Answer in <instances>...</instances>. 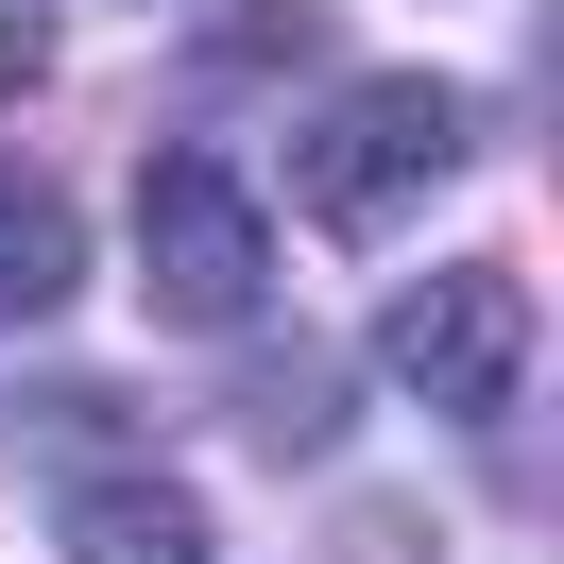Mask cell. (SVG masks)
Listing matches in <instances>:
<instances>
[{"label":"cell","instance_id":"obj_8","mask_svg":"<svg viewBox=\"0 0 564 564\" xmlns=\"http://www.w3.org/2000/svg\"><path fill=\"white\" fill-rule=\"evenodd\" d=\"M35 69H52V0H0V104H18Z\"/></svg>","mask_w":564,"mask_h":564},{"label":"cell","instance_id":"obj_4","mask_svg":"<svg viewBox=\"0 0 564 564\" xmlns=\"http://www.w3.org/2000/svg\"><path fill=\"white\" fill-rule=\"evenodd\" d=\"M52 547H69V564H223V547H206V513H188L172 479H69Z\"/></svg>","mask_w":564,"mask_h":564},{"label":"cell","instance_id":"obj_1","mask_svg":"<svg viewBox=\"0 0 564 564\" xmlns=\"http://www.w3.org/2000/svg\"><path fill=\"white\" fill-rule=\"evenodd\" d=\"M462 86H427V69H377V86H343V104L291 138V206L325 223V240H377L393 206H427V188L462 172Z\"/></svg>","mask_w":564,"mask_h":564},{"label":"cell","instance_id":"obj_5","mask_svg":"<svg viewBox=\"0 0 564 564\" xmlns=\"http://www.w3.org/2000/svg\"><path fill=\"white\" fill-rule=\"evenodd\" d=\"M69 274H86V223H69V188L0 154V325H52V308H69Z\"/></svg>","mask_w":564,"mask_h":564},{"label":"cell","instance_id":"obj_3","mask_svg":"<svg viewBox=\"0 0 564 564\" xmlns=\"http://www.w3.org/2000/svg\"><path fill=\"white\" fill-rule=\"evenodd\" d=\"M377 359L427 393V411L496 427V411H513V377H530V291L496 274V257H445L427 291H393V308H377Z\"/></svg>","mask_w":564,"mask_h":564},{"label":"cell","instance_id":"obj_2","mask_svg":"<svg viewBox=\"0 0 564 564\" xmlns=\"http://www.w3.org/2000/svg\"><path fill=\"white\" fill-rule=\"evenodd\" d=\"M138 274L172 325H257V291H274V206H257L223 154H154L138 172Z\"/></svg>","mask_w":564,"mask_h":564},{"label":"cell","instance_id":"obj_7","mask_svg":"<svg viewBox=\"0 0 564 564\" xmlns=\"http://www.w3.org/2000/svg\"><path fill=\"white\" fill-rule=\"evenodd\" d=\"M240 427H291V445H325V427H343V377H325V359H291V377H257L240 393ZM274 445V462H291Z\"/></svg>","mask_w":564,"mask_h":564},{"label":"cell","instance_id":"obj_6","mask_svg":"<svg viewBox=\"0 0 564 564\" xmlns=\"http://www.w3.org/2000/svg\"><path fill=\"white\" fill-rule=\"evenodd\" d=\"M308 35H325V0H223V35H206V69H291Z\"/></svg>","mask_w":564,"mask_h":564}]
</instances>
